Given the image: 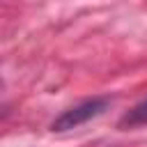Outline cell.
I'll return each mask as SVG.
<instances>
[{
  "mask_svg": "<svg viewBox=\"0 0 147 147\" xmlns=\"http://www.w3.org/2000/svg\"><path fill=\"white\" fill-rule=\"evenodd\" d=\"M110 106V99L108 96H92V99H85L80 103H76L74 108L64 110L60 117L53 119L51 129L53 131H69V129H78L80 124L99 117L101 113H106V108Z\"/></svg>",
  "mask_w": 147,
  "mask_h": 147,
  "instance_id": "1",
  "label": "cell"
},
{
  "mask_svg": "<svg viewBox=\"0 0 147 147\" xmlns=\"http://www.w3.org/2000/svg\"><path fill=\"white\" fill-rule=\"evenodd\" d=\"M145 124H147V99H142L131 110H126L117 122L119 129H136V126H145Z\"/></svg>",
  "mask_w": 147,
  "mask_h": 147,
  "instance_id": "2",
  "label": "cell"
}]
</instances>
